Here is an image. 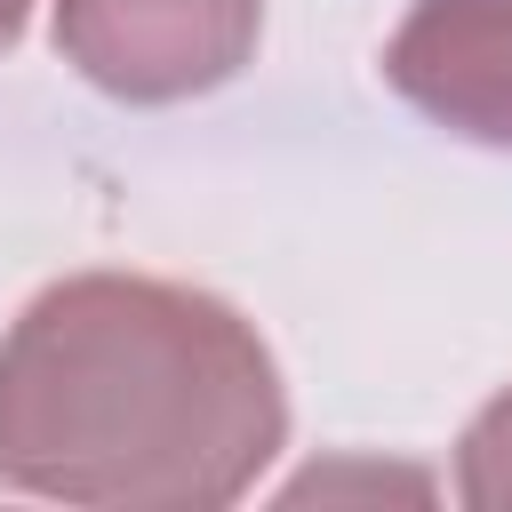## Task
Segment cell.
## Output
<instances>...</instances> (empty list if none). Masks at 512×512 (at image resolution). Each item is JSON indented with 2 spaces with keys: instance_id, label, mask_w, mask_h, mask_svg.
I'll return each mask as SVG.
<instances>
[{
  "instance_id": "277c9868",
  "label": "cell",
  "mask_w": 512,
  "mask_h": 512,
  "mask_svg": "<svg viewBox=\"0 0 512 512\" xmlns=\"http://www.w3.org/2000/svg\"><path fill=\"white\" fill-rule=\"evenodd\" d=\"M456 496L480 504V512L512 504V392H496L464 424V440H456Z\"/></svg>"
},
{
  "instance_id": "5b68a950",
  "label": "cell",
  "mask_w": 512,
  "mask_h": 512,
  "mask_svg": "<svg viewBox=\"0 0 512 512\" xmlns=\"http://www.w3.org/2000/svg\"><path fill=\"white\" fill-rule=\"evenodd\" d=\"M336 488H408V496H424L432 480L424 472H376V464H312L304 480H288V496H336Z\"/></svg>"
},
{
  "instance_id": "7a4b0ae2",
  "label": "cell",
  "mask_w": 512,
  "mask_h": 512,
  "mask_svg": "<svg viewBox=\"0 0 512 512\" xmlns=\"http://www.w3.org/2000/svg\"><path fill=\"white\" fill-rule=\"evenodd\" d=\"M264 32V0H56V56L112 104L224 88Z\"/></svg>"
},
{
  "instance_id": "8992f818",
  "label": "cell",
  "mask_w": 512,
  "mask_h": 512,
  "mask_svg": "<svg viewBox=\"0 0 512 512\" xmlns=\"http://www.w3.org/2000/svg\"><path fill=\"white\" fill-rule=\"evenodd\" d=\"M24 16H32V0H0V56L24 40Z\"/></svg>"
},
{
  "instance_id": "3957f363",
  "label": "cell",
  "mask_w": 512,
  "mask_h": 512,
  "mask_svg": "<svg viewBox=\"0 0 512 512\" xmlns=\"http://www.w3.org/2000/svg\"><path fill=\"white\" fill-rule=\"evenodd\" d=\"M384 80L432 128L512 152V0H408L384 40Z\"/></svg>"
},
{
  "instance_id": "6da1fadb",
  "label": "cell",
  "mask_w": 512,
  "mask_h": 512,
  "mask_svg": "<svg viewBox=\"0 0 512 512\" xmlns=\"http://www.w3.org/2000/svg\"><path fill=\"white\" fill-rule=\"evenodd\" d=\"M288 440L256 320L152 272H72L0 336V488L88 512L240 504Z\"/></svg>"
}]
</instances>
